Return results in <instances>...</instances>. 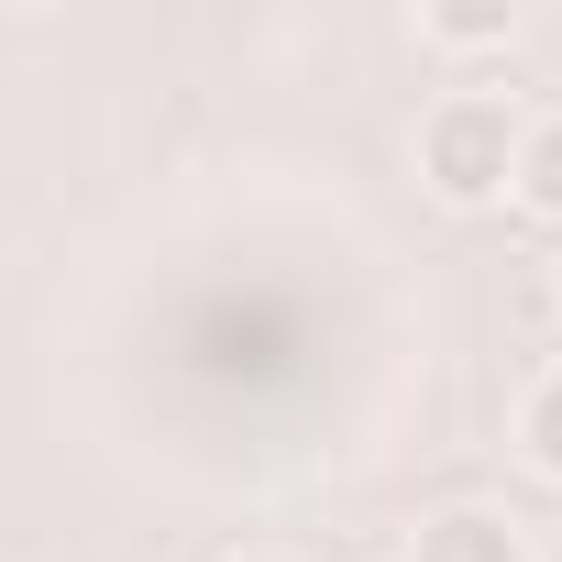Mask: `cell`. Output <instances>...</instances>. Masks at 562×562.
Returning a JSON list of instances; mask_svg holds the SVG:
<instances>
[{
    "instance_id": "2",
    "label": "cell",
    "mask_w": 562,
    "mask_h": 562,
    "mask_svg": "<svg viewBox=\"0 0 562 562\" xmlns=\"http://www.w3.org/2000/svg\"><path fill=\"white\" fill-rule=\"evenodd\" d=\"M408 562H540V551H529V529L496 518V507H441V518L408 529Z\"/></svg>"
},
{
    "instance_id": "4",
    "label": "cell",
    "mask_w": 562,
    "mask_h": 562,
    "mask_svg": "<svg viewBox=\"0 0 562 562\" xmlns=\"http://www.w3.org/2000/svg\"><path fill=\"white\" fill-rule=\"evenodd\" d=\"M419 45H441V56H507L518 12H507V0H485V12H419Z\"/></svg>"
},
{
    "instance_id": "6",
    "label": "cell",
    "mask_w": 562,
    "mask_h": 562,
    "mask_svg": "<svg viewBox=\"0 0 562 562\" xmlns=\"http://www.w3.org/2000/svg\"><path fill=\"white\" fill-rule=\"evenodd\" d=\"M221 562H288V551H221Z\"/></svg>"
},
{
    "instance_id": "7",
    "label": "cell",
    "mask_w": 562,
    "mask_h": 562,
    "mask_svg": "<svg viewBox=\"0 0 562 562\" xmlns=\"http://www.w3.org/2000/svg\"><path fill=\"white\" fill-rule=\"evenodd\" d=\"M551 299H562V276H551Z\"/></svg>"
},
{
    "instance_id": "1",
    "label": "cell",
    "mask_w": 562,
    "mask_h": 562,
    "mask_svg": "<svg viewBox=\"0 0 562 562\" xmlns=\"http://www.w3.org/2000/svg\"><path fill=\"white\" fill-rule=\"evenodd\" d=\"M518 166V100L507 89H441L419 111V177L441 210H496Z\"/></svg>"
},
{
    "instance_id": "5",
    "label": "cell",
    "mask_w": 562,
    "mask_h": 562,
    "mask_svg": "<svg viewBox=\"0 0 562 562\" xmlns=\"http://www.w3.org/2000/svg\"><path fill=\"white\" fill-rule=\"evenodd\" d=\"M518 452H529L540 485H562V364L529 375V397H518Z\"/></svg>"
},
{
    "instance_id": "3",
    "label": "cell",
    "mask_w": 562,
    "mask_h": 562,
    "mask_svg": "<svg viewBox=\"0 0 562 562\" xmlns=\"http://www.w3.org/2000/svg\"><path fill=\"white\" fill-rule=\"evenodd\" d=\"M507 199L529 221H562V111L551 122H518V166H507Z\"/></svg>"
}]
</instances>
